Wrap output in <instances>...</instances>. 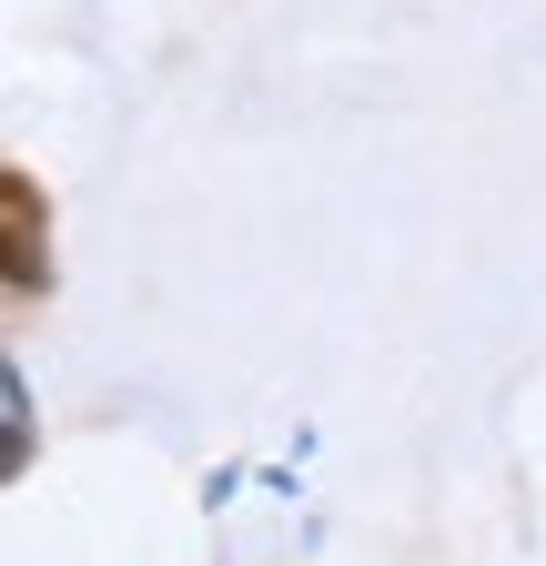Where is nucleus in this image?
Segmentation results:
<instances>
[{
    "label": "nucleus",
    "mask_w": 546,
    "mask_h": 566,
    "mask_svg": "<svg viewBox=\"0 0 546 566\" xmlns=\"http://www.w3.org/2000/svg\"><path fill=\"white\" fill-rule=\"evenodd\" d=\"M0 436H11V455H0V465L21 475V465H31V385H21V375H0Z\"/></svg>",
    "instance_id": "nucleus-1"
},
{
    "label": "nucleus",
    "mask_w": 546,
    "mask_h": 566,
    "mask_svg": "<svg viewBox=\"0 0 546 566\" xmlns=\"http://www.w3.org/2000/svg\"><path fill=\"white\" fill-rule=\"evenodd\" d=\"M11 283H21V294L41 283V253H31V182H11Z\"/></svg>",
    "instance_id": "nucleus-2"
}]
</instances>
